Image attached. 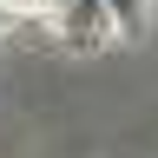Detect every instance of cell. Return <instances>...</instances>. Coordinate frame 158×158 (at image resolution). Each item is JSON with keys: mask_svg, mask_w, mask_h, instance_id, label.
<instances>
[{"mask_svg": "<svg viewBox=\"0 0 158 158\" xmlns=\"http://www.w3.org/2000/svg\"><path fill=\"white\" fill-rule=\"evenodd\" d=\"M7 7V20H46V13H59V0H0Z\"/></svg>", "mask_w": 158, "mask_h": 158, "instance_id": "3957f363", "label": "cell"}, {"mask_svg": "<svg viewBox=\"0 0 158 158\" xmlns=\"http://www.w3.org/2000/svg\"><path fill=\"white\" fill-rule=\"evenodd\" d=\"M106 20H112L118 40H138L152 27V0H106Z\"/></svg>", "mask_w": 158, "mask_h": 158, "instance_id": "7a4b0ae2", "label": "cell"}, {"mask_svg": "<svg viewBox=\"0 0 158 158\" xmlns=\"http://www.w3.org/2000/svg\"><path fill=\"white\" fill-rule=\"evenodd\" d=\"M59 40H73V46H106L112 33V20H106V0H59Z\"/></svg>", "mask_w": 158, "mask_h": 158, "instance_id": "6da1fadb", "label": "cell"}, {"mask_svg": "<svg viewBox=\"0 0 158 158\" xmlns=\"http://www.w3.org/2000/svg\"><path fill=\"white\" fill-rule=\"evenodd\" d=\"M0 33H7V7H0Z\"/></svg>", "mask_w": 158, "mask_h": 158, "instance_id": "277c9868", "label": "cell"}]
</instances>
